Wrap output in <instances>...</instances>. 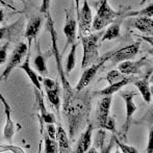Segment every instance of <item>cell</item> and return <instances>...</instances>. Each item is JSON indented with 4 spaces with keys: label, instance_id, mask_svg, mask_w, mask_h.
<instances>
[{
    "label": "cell",
    "instance_id": "cell-19",
    "mask_svg": "<svg viewBox=\"0 0 153 153\" xmlns=\"http://www.w3.org/2000/svg\"><path fill=\"white\" fill-rule=\"evenodd\" d=\"M133 80H134V77H133V76H128L126 79L120 81V82L114 83V85H109L108 87L104 88V89L100 90V91L95 92V95H96V96H100V97L113 96L115 93H117V92H119L120 90H122L126 85H128V83H130V82H133Z\"/></svg>",
    "mask_w": 153,
    "mask_h": 153
},
{
    "label": "cell",
    "instance_id": "cell-4",
    "mask_svg": "<svg viewBox=\"0 0 153 153\" xmlns=\"http://www.w3.org/2000/svg\"><path fill=\"white\" fill-rule=\"evenodd\" d=\"M140 46H141V42H135L128 46L108 51L101 56V59L104 62H111L114 66H116L124 61L132 59L139 53Z\"/></svg>",
    "mask_w": 153,
    "mask_h": 153
},
{
    "label": "cell",
    "instance_id": "cell-30",
    "mask_svg": "<svg viewBox=\"0 0 153 153\" xmlns=\"http://www.w3.org/2000/svg\"><path fill=\"white\" fill-rule=\"evenodd\" d=\"M113 135H114V139H115L116 145H117L118 147L120 148V151H121L122 153H139V151H137V149L135 147L123 143V142H121L117 137H116L115 133H114Z\"/></svg>",
    "mask_w": 153,
    "mask_h": 153
},
{
    "label": "cell",
    "instance_id": "cell-7",
    "mask_svg": "<svg viewBox=\"0 0 153 153\" xmlns=\"http://www.w3.org/2000/svg\"><path fill=\"white\" fill-rule=\"evenodd\" d=\"M111 100H113V96H103L99 100L96 114H95V123L93 124L94 128H105V125L111 118L109 117V111H111Z\"/></svg>",
    "mask_w": 153,
    "mask_h": 153
},
{
    "label": "cell",
    "instance_id": "cell-2",
    "mask_svg": "<svg viewBox=\"0 0 153 153\" xmlns=\"http://www.w3.org/2000/svg\"><path fill=\"white\" fill-rule=\"evenodd\" d=\"M101 33H90L88 36H80L82 44L83 55L81 61V68L85 69L93 64L101 62V56L99 55V45H100Z\"/></svg>",
    "mask_w": 153,
    "mask_h": 153
},
{
    "label": "cell",
    "instance_id": "cell-20",
    "mask_svg": "<svg viewBox=\"0 0 153 153\" xmlns=\"http://www.w3.org/2000/svg\"><path fill=\"white\" fill-rule=\"evenodd\" d=\"M52 54V51L50 53H44L41 51L40 48V44L38 43V53L34 56L33 59V67L36 68V70L40 73L41 75H45V77L48 75V69H47V57L50 56Z\"/></svg>",
    "mask_w": 153,
    "mask_h": 153
},
{
    "label": "cell",
    "instance_id": "cell-35",
    "mask_svg": "<svg viewBox=\"0 0 153 153\" xmlns=\"http://www.w3.org/2000/svg\"><path fill=\"white\" fill-rule=\"evenodd\" d=\"M46 133L52 140H56V128L54 127V124H47Z\"/></svg>",
    "mask_w": 153,
    "mask_h": 153
},
{
    "label": "cell",
    "instance_id": "cell-42",
    "mask_svg": "<svg viewBox=\"0 0 153 153\" xmlns=\"http://www.w3.org/2000/svg\"><path fill=\"white\" fill-rule=\"evenodd\" d=\"M146 1H147V0H141V2H140V4H141V5H143V4L145 3Z\"/></svg>",
    "mask_w": 153,
    "mask_h": 153
},
{
    "label": "cell",
    "instance_id": "cell-34",
    "mask_svg": "<svg viewBox=\"0 0 153 153\" xmlns=\"http://www.w3.org/2000/svg\"><path fill=\"white\" fill-rule=\"evenodd\" d=\"M146 153H153V126H151L149 128V134H148Z\"/></svg>",
    "mask_w": 153,
    "mask_h": 153
},
{
    "label": "cell",
    "instance_id": "cell-40",
    "mask_svg": "<svg viewBox=\"0 0 153 153\" xmlns=\"http://www.w3.org/2000/svg\"><path fill=\"white\" fill-rule=\"evenodd\" d=\"M3 20H4V12H3V10L0 8V23H1Z\"/></svg>",
    "mask_w": 153,
    "mask_h": 153
},
{
    "label": "cell",
    "instance_id": "cell-31",
    "mask_svg": "<svg viewBox=\"0 0 153 153\" xmlns=\"http://www.w3.org/2000/svg\"><path fill=\"white\" fill-rule=\"evenodd\" d=\"M129 16H139V17H149L152 18L153 17V2L150 3L149 5H147L145 8L139 10V12H134L129 14Z\"/></svg>",
    "mask_w": 153,
    "mask_h": 153
},
{
    "label": "cell",
    "instance_id": "cell-23",
    "mask_svg": "<svg viewBox=\"0 0 153 153\" xmlns=\"http://www.w3.org/2000/svg\"><path fill=\"white\" fill-rule=\"evenodd\" d=\"M19 68L21 70H23L25 72V74L28 76V78L30 79L31 83L33 85V87L36 88V90H39L40 92H42V85H41V82H40V77L38 76L36 72L33 70V69L30 67V61H29V54L28 56L25 59L24 62L22 65L19 66Z\"/></svg>",
    "mask_w": 153,
    "mask_h": 153
},
{
    "label": "cell",
    "instance_id": "cell-16",
    "mask_svg": "<svg viewBox=\"0 0 153 153\" xmlns=\"http://www.w3.org/2000/svg\"><path fill=\"white\" fill-rule=\"evenodd\" d=\"M34 95H36V100L38 102V107L40 109V117L42 122L46 123V124H55L56 119L55 116L52 113H49L46 108V105L44 103V96L43 93L40 92L39 90H36L34 88Z\"/></svg>",
    "mask_w": 153,
    "mask_h": 153
},
{
    "label": "cell",
    "instance_id": "cell-15",
    "mask_svg": "<svg viewBox=\"0 0 153 153\" xmlns=\"http://www.w3.org/2000/svg\"><path fill=\"white\" fill-rule=\"evenodd\" d=\"M146 57H141L139 61H124L118 65V69L125 75L142 74V68L145 67Z\"/></svg>",
    "mask_w": 153,
    "mask_h": 153
},
{
    "label": "cell",
    "instance_id": "cell-11",
    "mask_svg": "<svg viewBox=\"0 0 153 153\" xmlns=\"http://www.w3.org/2000/svg\"><path fill=\"white\" fill-rule=\"evenodd\" d=\"M105 62H104V61H102V59H101V62H96V64H93L92 66L83 69L82 75H81L80 79L78 80V82H77L76 87H75L74 89L76 90V91H78V92L85 90V88H87L88 85L92 82V80L95 78V76H96L98 70L105 64Z\"/></svg>",
    "mask_w": 153,
    "mask_h": 153
},
{
    "label": "cell",
    "instance_id": "cell-5",
    "mask_svg": "<svg viewBox=\"0 0 153 153\" xmlns=\"http://www.w3.org/2000/svg\"><path fill=\"white\" fill-rule=\"evenodd\" d=\"M29 48L27 46L26 43L24 42H20L16 47H15L14 51L10 54V57L8 59V62L6 65L5 69L3 70L2 74L0 75V81L2 80H6L8 78V76L10 75L12 71L15 68L20 66V62L23 61V59L25 57V55L27 54V52H29Z\"/></svg>",
    "mask_w": 153,
    "mask_h": 153
},
{
    "label": "cell",
    "instance_id": "cell-36",
    "mask_svg": "<svg viewBox=\"0 0 153 153\" xmlns=\"http://www.w3.org/2000/svg\"><path fill=\"white\" fill-rule=\"evenodd\" d=\"M50 3L51 0H42L41 2V7H40V12L42 14H48L49 13V7H50Z\"/></svg>",
    "mask_w": 153,
    "mask_h": 153
},
{
    "label": "cell",
    "instance_id": "cell-8",
    "mask_svg": "<svg viewBox=\"0 0 153 153\" xmlns=\"http://www.w3.org/2000/svg\"><path fill=\"white\" fill-rule=\"evenodd\" d=\"M43 85H44L45 92H46V96L48 98L50 104L54 107L56 113L59 115V108H61V93L62 89L59 85V81L53 80V79L49 78V77H44L42 79Z\"/></svg>",
    "mask_w": 153,
    "mask_h": 153
},
{
    "label": "cell",
    "instance_id": "cell-12",
    "mask_svg": "<svg viewBox=\"0 0 153 153\" xmlns=\"http://www.w3.org/2000/svg\"><path fill=\"white\" fill-rule=\"evenodd\" d=\"M0 104L3 107L4 114H5V117H6L5 126H4L3 129V137L7 142H12L13 137L15 134V124L12 119V108H10L7 101L5 100V98L1 94H0Z\"/></svg>",
    "mask_w": 153,
    "mask_h": 153
},
{
    "label": "cell",
    "instance_id": "cell-1",
    "mask_svg": "<svg viewBox=\"0 0 153 153\" xmlns=\"http://www.w3.org/2000/svg\"><path fill=\"white\" fill-rule=\"evenodd\" d=\"M92 109V96L89 91L73 90L62 93V116L68 127L69 139H75V135L89 124Z\"/></svg>",
    "mask_w": 153,
    "mask_h": 153
},
{
    "label": "cell",
    "instance_id": "cell-3",
    "mask_svg": "<svg viewBox=\"0 0 153 153\" xmlns=\"http://www.w3.org/2000/svg\"><path fill=\"white\" fill-rule=\"evenodd\" d=\"M121 16V13L116 12L108 3V0H100L97 7V13L93 19L92 28L95 31L102 30L104 27L111 25L114 21Z\"/></svg>",
    "mask_w": 153,
    "mask_h": 153
},
{
    "label": "cell",
    "instance_id": "cell-41",
    "mask_svg": "<svg viewBox=\"0 0 153 153\" xmlns=\"http://www.w3.org/2000/svg\"><path fill=\"white\" fill-rule=\"evenodd\" d=\"M42 145H43V141H41V142H40V145H39L38 153H42Z\"/></svg>",
    "mask_w": 153,
    "mask_h": 153
},
{
    "label": "cell",
    "instance_id": "cell-10",
    "mask_svg": "<svg viewBox=\"0 0 153 153\" xmlns=\"http://www.w3.org/2000/svg\"><path fill=\"white\" fill-rule=\"evenodd\" d=\"M66 21H65V26H64V34L66 36L67 40V44L66 47L69 46V45H73L74 43H76V39H77V21L76 19L74 18V15L73 13L69 12V10H66Z\"/></svg>",
    "mask_w": 153,
    "mask_h": 153
},
{
    "label": "cell",
    "instance_id": "cell-43",
    "mask_svg": "<svg viewBox=\"0 0 153 153\" xmlns=\"http://www.w3.org/2000/svg\"><path fill=\"white\" fill-rule=\"evenodd\" d=\"M150 92H151V95L153 96V85H151V87H150Z\"/></svg>",
    "mask_w": 153,
    "mask_h": 153
},
{
    "label": "cell",
    "instance_id": "cell-29",
    "mask_svg": "<svg viewBox=\"0 0 153 153\" xmlns=\"http://www.w3.org/2000/svg\"><path fill=\"white\" fill-rule=\"evenodd\" d=\"M137 124H143V125H147L148 127L153 126V104H151L148 108V111L144 114V116L139 119L137 121H135Z\"/></svg>",
    "mask_w": 153,
    "mask_h": 153
},
{
    "label": "cell",
    "instance_id": "cell-14",
    "mask_svg": "<svg viewBox=\"0 0 153 153\" xmlns=\"http://www.w3.org/2000/svg\"><path fill=\"white\" fill-rule=\"evenodd\" d=\"M93 130H94V125L93 123H89L88 126L85 127V131L79 137L73 153H85L91 148Z\"/></svg>",
    "mask_w": 153,
    "mask_h": 153
},
{
    "label": "cell",
    "instance_id": "cell-28",
    "mask_svg": "<svg viewBox=\"0 0 153 153\" xmlns=\"http://www.w3.org/2000/svg\"><path fill=\"white\" fill-rule=\"evenodd\" d=\"M44 143H45V153H57L59 152V145L56 140H52L48 137L46 132L44 134Z\"/></svg>",
    "mask_w": 153,
    "mask_h": 153
},
{
    "label": "cell",
    "instance_id": "cell-33",
    "mask_svg": "<svg viewBox=\"0 0 153 153\" xmlns=\"http://www.w3.org/2000/svg\"><path fill=\"white\" fill-rule=\"evenodd\" d=\"M10 46V42H6L4 45L0 47V66L6 62L7 59V50Z\"/></svg>",
    "mask_w": 153,
    "mask_h": 153
},
{
    "label": "cell",
    "instance_id": "cell-18",
    "mask_svg": "<svg viewBox=\"0 0 153 153\" xmlns=\"http://www.w3.org/2000/svg\"><path fill=\"white\" fill-rule=\"evenodd\" d=\"M105 137H106V130H104V129H98V131L96 133V137H95V147L97 149H100V152L99 153H111L114 145L116 144L115 139H114V135H113L109 143L107 145H105L104 144Z\"/></svg>",
    "mask_w": 153,
    "mask_h": 153
},
{
    "label": "cell",
    "instance_id": "cell-26",
    "mask_svg": "<svg viewBox=\"0 0 153 153\" xmlns=\"http://www.w3.org/2000/svg\"><path fill=\"white\" fill-rule=\"evenodd\" d=\"M120 32H121V23L114 22L111 25H108L107 29L105 30L104 34L101 38V43H104L106 41H111L117 39L120 36Z\"/></svg>",
    "mask_w": 153,
    "mask_h": 153
},
{
    "label": "cell",
    "instance_id": "cell-38",
    "mask_svg": "<svg viewBox=\"0 0 153 153\" xmlns=\"http://www.w3.org/2000/svg\"><path fill=\"white\" fill-rule=\"evenodd\" d=\"M80 1L81 0H74L75 2V10H76V15H78L79 13V10H80Z\"/></svg>",
    "mask_w": 153,
    "mask_h": 153
},
{
    "label": "cell",
    "instance_id": "cell-45",
    "mask_svg": "<svg viewBox=\"0 0 153 153\" xmlns=\"http://www.w3.org/2000/svg\"><path fill=\"white\" fill-rule=\"evenodd\" d=\"M152 50H153V49H152ZM152 55H153V51H152Z\"/></svg>",
    "mask_w": 153,
    "mask_h": 153
},
{
    "label": "cell",
    "instance_id": "cell-37",
    "mask_svg": "<svg viewBox=\"0 0 153 153\" xmlns=\"http://www.w3.org/2000/svg\"><path fill=\"white\" fill-rule=\"evenodd\" d=\"M140 38L142 40H144L145 42H147L148 44H150L153 47V36H141Z\"/></svg>",
    "mask_w": 153,
    "mask_h": 153
},
{
    "label": "cell",
    "instance_id": "cell-22",
    "mask_svg": "<svg viewBox=\"0 0 153 153\" xmlns=\"http://www.w3.org/2000/svg\"><path fill=\"white\" fill-rule=\"evenodd\" d=\"M56 142L59 145V153H70L71 146L69 135L62 125L56 127Z\"/></svg>",
    "mask_w": 153,
    "mask_h": 153
},
{
    "label": "cell",
    "instance_id": "cell-24",
    "mask_svg": "<svg viewBox=\"0 0 153 153\" xmlns=\"http://www.w3.org/2000/svg\"><path fill=\"white\" fill-rule=\"evenodd\" d=\"M133 26L143 33H151L153 31V18L139 17L133 22Z\"/></svg>",
    "mask_w": 153,
    "mask_h": 153
},
{
    "label": "cell",
    "instance_id": "cell-44",
    "mask_svg": "<svg viewBox=\"0 0 153 153\" xmlns=\"http://www.w3.org/2000/svg\"><path fill=\"white\" fill-rule=\"evenodd\" d=\"M22 1H26V0H22Z\"/></svg>",
    "mask_w": 153,
    "mask_h": 153
},
{
    "label": "cell",
    "instance_id": "cell-9",
    "mask_svg": "<svg viewBox=\"0 0 153 153\" xmlns=\"http://www.w3.org/2000/svg\"><path fill=\"white\" fill-rule=\"evenodd\" d=\"M77 20H78V28H79V36H88L90 34V29L92 27L93 23V16L92 10L90 7V4L88 0H83L82 6L79 10L77 15Z\"/></svg>",
    "mask_w": 153,
    "mask_h": 153
},
{
    "label": "cell",
    "instance_id": "cell-39",
    "mask_svg": "<svg viewBox=\"0 0 153 153\" xmlns=\"http://www.w3.org/2000/svg\"><path fill=\"white\" fill-rule=\"evenodd\" d=\"M85 153H99V152H98V149H97V148L94 146V147H91V148H90V149L88 150V151L85 152Z\"/></svg>",
    "mask_w": 153,
    "mask_h": 153
},
{
    "label": "cell",
    "instance_id": "cell-17",
    "mask_svg": "<svg viewBox=\"0 0 153 153\" xmlns=\"http://www.w3.org/2000/svg\"><path fill=\"white\" fill-rule=\"evenodd\" d=\"M150 74H151V71L146 75L145 78H142V79H134L133 80V85L137 87V89L139 90L140 94L142 95L143 97L144 101L146 103H151V100H152V95H151V92H150V85H149V77H150Z\"/></svg>",
    "mask_w": 153,
    "mask_h": 153
},
{
    "label": "cell",
    "instance_id": "cell-21",
    "mask_svg": "<svg viewBox=\"0 0 153 153\" xmlns=\"http://www.w3.org/2000/svg\"><path fill=\"white\" fill-rule=\"evenodd\" d=\"M22 23H23L22 19H19V20L15 21L12 24L0 27V41L4 40V39L10 40L14 36H16L20 32L21 28H22Z\"/></svg>",
    "mask_w": 153,
    "mask_h": 153
},
{
    "label": "cell",
    "instance_id": "cell-32",
    "mask_svg": "<svg viewBox=\"0 0 153 153\" xmlns=\"http://www.w3.org/2000/svg\"><path fill=\"white\" fill-rule=\"evenodd\" d=\"M25 153L24 149L14 145H0V153Z\"/></svg>",
    "mask_w": 153,
    "mask_h": 153
},
{
    "label": "cell",
    "instance_id": "cell-13",
    "mask_svg": "<svg viewBox=\"0 0 153 153\" xmlns=\"http://www.w3.org/2000/svg\"><path fill=\"white\" fill-rule=\"evenodd\" d=\"M43 24V18L40 16H32L29 18L28 22L26 25V29L24 32V36L26 38V40L28 41V48L30 49L32 42H34V40L38 36L40 29L42 27Z\"/></svg>",
    "mask_w": 153,
    "mask_h": 153
},
{
    "label": "cell",
    "instance_id": "cell-25",
    "mask_svg": "<svg viewBox=\"0 0 153 153\" xmlns=\"http://www.w3.org/2000/svg\"><path fill=\"white\" fill-rule=\"evenodd\" d=\"M77 46H78V43H74L73 45H71L70 48V52L68 54L66 61V66H65V74L67 76L70 75V73L74 70L75 65H76V50H77Z\"/></svg>",
    "mask_w": 153,
    "mask_h": 153
},
{
    "label": "cell",
    "instance_id": "cell-6",
    "mask_svg": "<svg viewBox=\"0 0 153 153\" xmlns=\"http://www.w3.org/2000/svg\"><path fill=\"white\" fill-rule=\"evenodd\" d=\"M137 95V93L134 92H126L122 93L121 96L124 100L125 103V109H126V115H125V121L123 124L122 130H121V135L124 140H126L127 134H128L129 128H130V125L132 123L133 115L135 114V111H137V104L133 101V97Z\"/></svg>",
    "mask_w": 153,
    "mask_h": 153
},
{
    "label": "cell",
    "instance_id": "cell-27",
    "mask_svg": "<svg viewBox=\"0 0 153 153\" xmlns=\"http://www.w3.org/2000/svg\"><path fill=\"white\" fill-rule=\"evenodd\" d=\"M127 77H128V75L123 74L119 69H115V70H111L107 73L106 78L105 79H106L109 85H114V83H118V82H120V81L124 80Z\"/></svg>",
    "mask_w": 153,
    "mask_h": 153
}]
</instances>
